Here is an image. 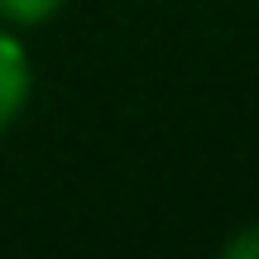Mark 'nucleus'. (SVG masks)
Returning a JSON list of instances; mask_svg holds the SVG:
<instances>
[{
    "label": "nucleus",
    "mask_w": 259,
    "mask_h": 259,
    "mask_svg": "<svg viewBox=\"0 0 259 259\" xmlns=\"http://www.w3.org/2000/svg\"><path fill=\"white\" fill-rule=\"evenodd\" d=\"M29 92H34V67H29V48L15 29L0 19V135L24 115Z\"/></svg>",
    "instance_id": "f257e3e1"
},
{
    "label": "nucleus",
    "mask_w": 259,
    "mask_h": 259,
    "mask_svg": "<svg viewBox=\"0 0 259 259\" xmlns=\"http://www.w3.org/2000/svg\"><path fill=\"white\" fill-rule=\"evenodd\" d=\"M67 0H0V19L10 29H38L63 10Z\"/></svg>",
    "instance_id": "f03ea898"
},
{
    "label": "nucleus",
    "mask_w": 259,
    "mask_h": 259,
    "mask_svg": "<svg viewBox=\"0 0 259 259\" xmlns=\"http://www.w3.org/2000/svg\"><path fill=\"white\" fill-rule=\"evenodd\" d=\"M226 259H259V226H245V231H235L231 240L221 245Z\"/></svg>",
    "instance_id": "7ed1b4c3"
}]
</instances>
